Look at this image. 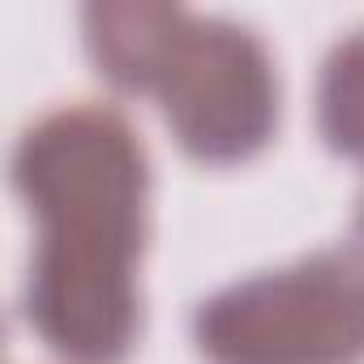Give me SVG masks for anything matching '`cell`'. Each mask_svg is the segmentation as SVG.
Listing matches in <instances>:
<instances>
[{"mask_svg": "<svg viewBox=\"0 0 364 364\" xmlns=\"http://www.w3.org/2000/svg\"><path fill=\"white\" fill-rule=\"evenodd\" d=\"M14 185L39 223L31 330L69 364H120L141 330L146 146L116 107L65 103L22 133Z\"/></svg>", "mask_w": 364, "mask_h": 364, "instance_id": "1", "label": "cell"}, {"mask_svg": "<svg viewBox=\"0 0 364 364\" xmlns=\"http://www.w3.org/2000/svg\"><path fill=\"white\" fill-rule=\"evenodd\" d=\"M82 22L99 73L150 95L189 159L228 167L274 137V60L249 26L150 0L86 5Z\"/></svg>", "mask_w": 364, "mask_h": 364, "instance_id": "2", "label": "cell"}, {"mask_svg": "<svg viewBox=\"0 0 364 364\" xmlns=\"http://www.w3.org/2000/svg\"><path fill=\"white\" fill-rule=\"evenodd\" d=\"M210 364H364V253L330 249L210 296L193 317Z\"/></svg>", "mask_w": 364, "mask_h": 364, "instance_id": "3", "label": "cell"}, {"mask_svg": "<svg viewBox=\"0 0 364 364\" xmlns=\"http://www.w3.org/2000/svg\"><path fill=\"white\" fill-rule=\"evenodd\" d=\"M317 120L326 146L364 167V31L330 48L317 82Z\"/></svg>", "mask_w": 364, "mask_h": 364, "instance_id": "4", "label": "cell"}, {"mask_svg": "<svg viewBox=\"0 0 364 364\" xmlns=\"http://www.w3.org/2000/svg\"><path fill=\"white\" fill-rule=\"evenodd\" d=\"M360 228H364V210H360Z\"/></svg>", "mask_w": 364, "mask_h": 364, "instance_id": "5", "label": "cell"}]
</instances>
